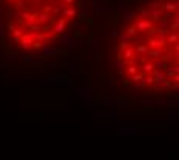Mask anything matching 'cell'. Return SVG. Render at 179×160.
<instances>
[{"instance_id":"obj_1","label":"cell","mask_w":179,"mask_h":160,"mask_svg":"<svg viewBox=\"0 0 179 160\" xmlns=\"http://www.w3.org/2000/svg\"><path fill=\"white\" fill-rule=\"evenodd\" d=\"M177 0H128L111 26V80L131 92L177 91Z\"/></svg>"},{"instance_id":"obj_2","label":"cell","mask_w":179,"mask_h":160,"mask_svg":"<svg viewBox=\"0 0 179 160\" xmlns=\"http://www.w3.org/2000/svg\"><path fill=\"white\" fill-rule=\"evenodd\" d=\"M96 0H0V54L28 66L70 56L90 40Z\"/></svg>"}]
</instances>
